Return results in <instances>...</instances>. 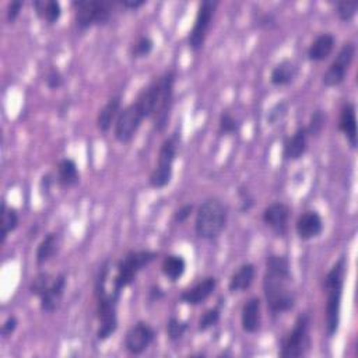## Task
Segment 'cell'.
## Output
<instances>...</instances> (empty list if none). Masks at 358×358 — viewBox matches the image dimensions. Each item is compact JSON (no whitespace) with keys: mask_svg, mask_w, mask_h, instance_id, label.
Returning <instances> with one entry per match:
<instances>
[{"mask_svg":"<svg viewBox=\"0 0 358 358\" xmlns=\"http://www.w3.org/2000/svg\"><path fill=\"white\" fill-rule=\"evenodd\" d=\"M293 275L290 261L284 255L272 254L266 259L263 276V295L273 315L290 312L295 305V294L291 290Z\"/></svg>","mask_w":358,"mask_h":358,"instance_id":"cell-1","label":"cell"},{"mask_svg":"<svg viewBox=\"0 0 358 358\" xmlns=\"http://www.w3.org/2000/svg\"><path fill=\"white\" fill-rule=\"evenodd\" d=\"M177 72L174 69L164 72L140 91L136 101L142 105L147 119H153V127L163 133L170 122L174 106Z\"/></svg>","mask_w":358,"mask_h":358,"instance_id":"cell-2","label":"cell"},{"mask_svg":"<svg viewBox=\"0 0 358 358\" xmlns=\"http://www.w3.org/2000/svg\"><path fill=\"white\" fill-rule=\"evenodd\" d=\"M109 279V262L106 261L98 270L94 294L97 300V339L99 341H105L112 337L119 326L117 320V305L121 297L116 295L113 291L106 290V282Z\"/></svg>","mask_w":358,"mask_h":358,"instance_id":"cell-3","label":"cell"},{"mask_svg":"<svg viewBox=\"0 0 358 358\" xmlns=\"http://www.w3.org/2000/svg\"><path fill=\"white\" fill-rule=\"evenodd\" d=\"M345 258L341 257L326 273L322 282L323 293L326 294L325 307V332L329 339L334 337L339 332L341 319V300L345 277Z\"/></svg>","mask_w":358,"mask_h":358,"instance_id":"cell-4","label":"cell"},{"mask_svg":"<svg viewBox=\"0 0 358 358\" xmlns=\"http://www.w3.org/2000/svg\"><path fill=\"white\" fill-rule=\"evenodd\" d=\"M228 222V206L218 197H209L199 206L195 232L204 241H213L224 232Z\"/></svg>","mask_w":358,"mask_h":358,"instance_id":"cell-5","label":"cell"},{"mask_svg":"<svg viewBox=\"0 0 358 358\" xmlns=\"http://www.w3.org/2000/svg\"><path fill=\"white\" fill-rule=\"evenodd\" d=\"M157 257L158 254L156 251H129L116 265V273L112 279V291L121 297L122 291L132 286L138 275L150 266Z\"/></svg>","mask_w":358,"mask_h":358,"instance_id":"cell-6","label":"cell"},{"mask_svg":"<svg viewBox=\"0 0 358 358\" xmlns=\"http://www.w3.org/2000/svg\"><path fill=\"white\" fill-rule=\"evenodd\" d=\"M181 135L178 132L170 135L160 146L157 165L149 177V184L153 189H164L171 184L174 175V163L178 156Z\"/></svg>","mask_w":358,"mask_h":358,"instance_id":"cell-7","label":"cell"},{"mask_svg":"<svg viewBox=\"0 0 358 358\" xmlns=\"http://www.w3.org/2000/svg\"><path fill=\"white\" fill-rule=\"evenodd\" d=\"M116 3L108 0H74V23L79 30L86 31L95 26H105L112 19V9Z\"/></svg>","mask_w":358,"mask_h":358,"instance_id":"cell-8","label":"cell"},{"mask_svg":"<svg viewBox=\"0 0 358 358\" xmlns=\"http://www.w3.org/2000/svg\"><path fill=\"white\" fill-rule=\"evenodd\" d=\"M311 347V316L304 312L300 314L294 322L293 329L282 339L279 355L282 358L304 357Z\"/></svg>","mask_w":358,"mask_h":358,"instance_id":"cell-9","label":"cell"},{"mask_svg":"<svg viewBox=\"0 0 358 358\" xmlns=\"http://www.w3.org/2000/svg\"><path fill=\"white\" fill-rule=\"evenodd\" d=\"M145 119H147L146 112L142 105L135 99L132 104L127 105L119 112L115 125L113 136L119 143H129L136 136Z\"/></svg>","mask_w":358,"mask_h":358,"instance_id":"cell-10","label":"cell"},{"mask_svg":"<svg viewBox=\"0 0 358 358\" xmlns=\"http://www.w3.org/2000/svg\"><path fill=\"white\" fill-rule=\"evenodd\" d=\"M217 8H218L217 0H202L199 3L193 27L188 35V47L192 52L197 54L203 49L211 29V23L217 12Z\"/></svg>","mask_w":358,"mask_h":358,"instance_id":"cell-11","label":"cell"},{"mask_svg":"<svg viewBox=\"0 0 358 358\" xmlns=\"http://www.w3.org/2000/svg\"><path fill=\"white\" fill-rule=\"evenodd\" d=\"M357 54V47L352 41L344 42L337 52L334 60L330 63V66L326 69V72L322 76V83L326 87H337L340 86L348 73L350 66L354 62Z\"/></svg>","mask_w":358,"mask_h":358,"instance_id":"cell-12","label":"cell"},{"mask_svg":"<svg viewBox=\"0 0 358 358\" xmlns=\"http://www.w3.org/2000/svg\"><path fill=\"white\" fill-rule=\"evenodd\" d=\"M156 329L150 323L139 320L127 332L124 347L132 355H142L156 341Z\"/></svg>","mask_w":358,"mask_h":358,"instance_id":"cell-13","label":"cell"},{"mask_svg":"<svg viewBox=\"0 0 358 358\" xmlns=\"http://www.w3.org/2000/svg\"><path fill=\"white\" fill-rule=\"evenodd\" d=\"M291 209L283 202H273L265 207L262 220L268 228H270L277 236H286L288 232Z\"/></svg>","mask_w":358,"mask_h":358,"instance_id":"cell-14","label":"cell"},{"mask_svg":"<svg viewBox=\"0 0 358 358\" xmlns=\"http://www.w3.org/2000/svg\"><path fill=\"white\" fill-rule=\"evenodd\" d=\"M323 228H325L323 218L318 211H314V210L304 211L295 221V232L300 240L302 241H311L320 236L323 232Z\"/></svg>","mask_w":358,"mask_h":358,"instance_id":"cell-15","label":"cell"},{"mask_svg":"<svg viewBox=\"0 0 358 358\" xmlns=\"http://www.w3.org/2000/svg\"><path fill=\"white\" fill-rule=\"evenodd\" d=\"M215 288H217V279L213 276H207L199 280L190 288L182 291V294L179 295V300L186 305L196 307L207 301L214 294Z\"/></svg>","mask_w":358,"mask_h":358,"instance_id":"cell-16","label":"cell"},{"mask_svg":"<svg viewBox=\"0 0 358 358\" xmlns=\"http://www.w3.org/2000/svg\"><path fill=\"white\" fill-rule=\"evenodd\" d=\"M66 284H67V279H66V276L63 273H60L56 277H54L51 286L38 298L40 300V308H41L42 312L52 314V312H55L59 308L60 301H62V298L65 295Z\"/></svg>","mask_w":358,"mask_h":358,"instance_id":"cell-17","label":"cell"},{"mask_svg":"<svg viewBox=\"0 0 358 358\" xmlns=\"http://www.w3.org/2000/svg\"><path fill=\"white\" fill-rule=\"evenodd\" d=\"M339 131L344 135L347 143L352 150L358 146L357 133V109L354 102H345L340 109L339 116Z\"/></svg>","mask_w":358,"mask_h":358,"instance_id":"cell-18","label":"cell"},{"mask_svg":"<svg viewBox=\"0 0 358 358\" xmlns=\"http://www.w3.org/2000/svg\"><path fill=\"white\" fill-rule=\"evenodd\" d=\"M262 326V301L259 297H251L241 309V327L245 333L254 334Z\"/></svg>","mask_w":358,"mask_h":358,"instance_id":"cell-19","label":"cell"},{"mask_svg":"<svg viewBox=\"0 0 358 358\" xmlns=\"http://www.w3.org/2000/svg\"><path fill=\"white\" fill-rule=\"evenodd\" d=\"M308 132L305 127H298L293 136L287 138L283 145V158L286 161L300 160L308 150Z\"/></svg>","mask_w":358,"mask_h":358,"instance_id":"cell-20","label":"cell"},{"mask_svg":"<svg viewBox=\"0 0 358 358\" xmlns=\"http://www.w3.org/2000/svg\"><path fill=\"white\" fill-rule=\"evenodd\" d=\"M336 45V38L330 33H322L315 37V40L311 42L307 56L311 62H325L329 59V56L333 54Z\"/></svg>","mask_w":358,"mask_h":358,"instance_id":"cell-21","label":"cell"},{"mask_svg":"<svg viewBox=\"0 0 358 358\" xmlns=\"http://www.w3.org/2000/svg\"><path fill=\"white\" fill-rule=\"evenodd\" d=\"M122 109V97L115 95L106 101V104L99 109L97 115V128L99 132L106 133L115 125L116 117Z\"/></svg>","mask_w":358,"mask_h":358,"instance_id":"cell-22","label":"cell"},{"mask_svg":"<svg viewBox=\"0 0 358 358\" xmlns=\"http://www.w3.org/2000/svg\"><path fill=\"white\" fill-rule=\"evenodd\" d=\"M257 276V268L254 263H244L240 268L236 269V272H234V275L229 279L228 283V290L232 294H238V293H244L247 291Z\"/></svg>","mask_w":358,"mask_h":358,"instance_id":"cell-23","label":"cell"},{"mask_svg":"<svg viewBox=\"0 0 358 358\" xmlns=\"http://www.w3.org/2000/svg\"><path fill=\"white\" fill-rule=\"evenodd\" d=\"M298 73H300L298 65L291 59H284L272 69L270 83L277 87L290 86L295 81Z\"/></svg>","mask_w":358,"mask_h":358,"instance_id":"cell-24","label":"cell"},{"mask_svg":"<svg viewBox=\"0 0 358 358\" xmlns=\"http://www.w3.org/2000/svg\"><path fill=\"white\" fill-rule=\"evenodd\" d=\"M56 179L62 188H73L80 182V172L77 163L73 158H62L58 163Z\"/></svg>","mask_w":358,"mask_h":358,"instance_id":"cell-25","label":"cell"},{"mask_svg":"<svg viewBox=\"0 0 358 358\" xmlns=\"http://www.w3.org/2000/svg\"><path fill=\"white\" fill-rule=\"evenodd\" d=\"M35 15L47 24H55L62 16V6L58 0H34Z\"/></svg>","mask_w":358,"mask_h":358,"instance_id":"cell-26","label":"cell"},{"mask_svg":"<svg viewBox=\"0 0 358 358\" xmlns=\"http://www.w3.org/2000/svg\"><path fill=\"white\" fill-rule=\"evenodd\" d=\"M58 247H59L58 234L56 232L47 234L42 238V241L37 247V252H35V262H37V265L41 268L45 263H48L56 255Z\"/></svg>","mask_w":358,"mask_h":358,"instance_id":"cell-27","label":"cell"},{"mask_svg":"<svg viewBox=\"0 0 358 358\" xmlns=\"http://www.w3.org/2000/svg\"><path fill=\"white\" fill-rule=\"evenodd\" d=\"M163 275L172 283H177L186 272V261L181 255H167L161 263Z\"/></svg>","mask_w":358,"mask_h":358,"instance_id":"cell-28","label":"cell"},{"mask_svg":"<svg viewBox=\"0 0 358 358\" xmlns=\"http://www.w3.org/2000/svg\"><path fill=\"white\" fill-rule=\"evenodd\" d=\"M20 224L19 211L15 207H9L6 202L2 203V244L6 243L9 234L17 229Z\"/></svg>","mask_w":358,"mask_h":358,"instance_id":"cell-29","label":"cell"},{"mask_svg":"<svg viewBox=\"0 0 358 358\" xmlns=\"http://www.w3.org/2000/svg\"><path fill=\"white\" fill-rule=\"evenodd\" d=\"M154 49V40L150 35H140L131 47V56L133 59L147 58Z\"/></svg>","mask_w":358,"mask_h":358,"instance_id":"cell-30","label":"cell"},{"mask_svg":"<svg viewBox=\"0 0 358 358\" xmlns=\"http://www.w3.org/2000/svg\"><path fill=\"white\" fill-rule=\"evenodd\" d=\"M240 122L238 119L228 111H222L220 115V121H218V133L221 136L224 135H234L238 133L240 131Z\"/></svg>","mask_w":358,"mask_h":358,"instance_id":"cell-31","label":"cell"},{"mask_svg":"<svg viewBox=\"0 0 358 358\" xmlns=\"http://www.w3.org/2000/svg\"><path fill=\"white\" fill-rule=\"evenodd\" d=\"M325 127H326V113L320 109H316L315 112H312V115L309 117V122L305 127V129H307L309 138H316L323 132Z\"/></svg>","mask_w":358,"mask_h":358,"instance_id":"cell-32","label":"cell"},{"mask_svg":"<svg viewBox=\"0 0 358 358\" xmlns=\"http://www.w3.org/2000/svg\"><path fill=\"white\" fill-rule=\"evenodd\" d=\"M221 319V308L220 305L217 307H213L210 309H207L200 318H199V322H197V330L199 332H207L210 330L211 327H214Z\"/></svg>","mask_w":358,"mask_h":358,"instance_id":"cell-33","label":"cell"},{"mask_svg":"<svg viewBox=\"0 0 358 358\" xmlns=\"http://www.w3.org/2000/svg\"><path fill=\"white\" fill-rule=\"evenodd\" d=\"M189 323L186 320H181L177 316H171L167 322V334L171 341H179L184 334L188 332Z\"/></svg>","mask_w":358,"mask_h":358,"instance_id":"cell-34","label":"cell"},{"mask_svg":"<svg viewBox=\"0 0 358 358\" xmlns=\"http://www.w3.org/2000/svg\"><path fill=\"white\" fill-rule=\"evenodd\" d=\"M357 10H358V3L350 2V0H340V2H336L334 5V12L337 17L344 23L351 22L355 17Z\"/></svg>","mask_w":358,"mask_h":358,"instance_id":"cell-35","label":"cell"},{"mask_svg":"<svg viewBox=\"0 0 358 358\" xmlns=\"http://www.w3.org/2000/svg\"><path fill=\"white\" fill-rule=\"evenodd\" d=\"M288 112V102L287 101H279L276 102L266 113V122L270 127L277 125L279 122H282L283 119L287 116Z\"/></svg>","mask_w":358,"mask_h":358,"instance_id":"cell-36","label":"cell"},{"mask_svg":"<svg viewBox=\"0 0 358 358\" xmlns=\"http://www.w3.org/2000/svg\"><path fill=\"white\" fill-rule=\"evenodd\" d=\"M52 280H54V277H52L49 273H47V272H40V273L33 279V282H31V284H30V293H31L34 297L40 298V297L44 294V291L51 286Z\"/></svg>","mask_w":358,"mask_h":358,"instance_id":"cell-37","label":"cell"},{"mask_svg":"<svg viewBox=\"0 0 358 358\" xmlns=\"http://www.w3.org/2000/svg\"><path fill=\"white\" fill-rule=\"evenodd\" d=\"M45 84L52 91L59 90L65 84V77L62 72L58 67H54V66L49 67V70L45 74Z\"/></svg>","mask_w":358,"mask_h":358,"instance_id":"cell-38","label":"cell"},{"mask_svg":"<svg viewBox=\"0 0 358 358\" xmlns=\"http://www.w3.org/2000/svg\"><path fill=\"white\" fill-rule=\"evenodd\" d=\"M193 210H195V204L193 203H186L184 206H181L175 213H174V221L177 224H184L186 222L190 215L193 214Z\"/></svg>","mask_w":358,"mask_h":358,"instance_id":"cell-39","label":"cell"},{"mask_svg":"<svg viewBox=\"0 0 358 358\" xmlns=\"http://www.w3.org/2000/svg\"><path fill=\"white\" fill-rule=\"evenodd\" d=\"M240 197H241V211L250 213L255 204L254 196L250 193V190L247 188H240Z\"/></svg>","mask_w":358,"mask_h":358,"instance_id":"cell-40","label":"cell"},{"mask_svg":"<svg viewBox=\"0 0 358 358\" xmlns=\"http://www.w3.org/2000/svg\"><path fill=\"white\" fill-rule=\"evenodd\" d=\"M23 8H24V2H10V3L8 5L6 19H8V22H9L10 24H13V23L19 19V16H20Z\"/></svg>","mask_w":358,"mask_h":358,"instance_id":"cell-41","label":"cell"},{"mask_svg":"<svg viewBox=\"0 0 358 358\" xmlns=\"http://www.w3.org/2000/svg\"><path fill=\"white\" fill-rule=\"evenodd\" d=\"M17 326H19V319H17L15 315L8 316L6 320H5L3 325H2V336H3V337L12 336V334L16 332Z\"/></svg>","mask_w":358,"mask_h":358,"instance_id":"cell-42","label":"cell"},{"mask_svg":"<svg viewBox=\"0 0 358 358\" xmlns=\"http://www.w3.org/2000/svg\"><path fill=\"white\" fill-rule=\"evenodd\" d=\"M257 26L259 29H270L273 26H276V16L270 12L266 13H261L257 19Z\"/></svg>","mask_w":358,"mask_h":358,"instance_id":"cell-43","label":"cell"},{"mask_svg":"<svg viewBox=\"0 0 358 358\" xmlns=\"http://www.w3.org/2000/svg\"><path fill=\"white\" fill-rule=\"evenodd\" d=\"M146 3H147L146 0H121V2H119V5L124 6L125 9H131V10H136L142 6H145Z\"/></svg>","mask_w":358,"mask_h":358,"instance_id":"cell-44","label":"cell"},{"mask_svg":"<svg viewBox=\"0 0 358 358\" xmlns=\"http://www.w3.org/2000/svg\"><path fill=\"white\" fill-rule=\"evenodd\" d=\"M165 293L160 286H152L149 290V298L150 301H160L161 298H164Z\"/></svg>","mask_w":358,"mask_h":358,"instance_id":"cell-45","label":"cell"},{"mask_svg":"<svg viewBox=\"0 0 358 358\" xmlns=\"http://www.w3.org/2000/svg\"><path fill=\"white\" fill-rule=\"evenodd\" d=\"M52 184H54L52 177H51L49 174H45V175L41 178V190H42V193L48 195V193H49V190H51Z\"/></svg>","mask_w":358,"mask_h":358,"instance_id":"cell-46","label":"cell"}]
</instances>
